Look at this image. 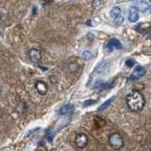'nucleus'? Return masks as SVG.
<instances>
[{
	"label": "nucleus",
	"mask_w": 151,
	"mask_h": 151,
	"mask_svg": "<svg viewBox=\"0 0 151 151\" xmlns=\"http://www.w3.org/2000/svg\"><path fill=\"white\" fill-rule=\"evenodd\" d=\"M127 105L129 109L133 112L141 111L145 105V99L144 96L139 91L133 90L129 93H127L126 97Z\"/></svg>",
	"instance_id": "1"
},
{
	"label": "nucleus",
	"mask_w": 151,
	"mask_h": 151,
	"mask_svg": "<svg viewBox=\"0 0 151 151\" xmlns=\"http://www.w3.org/2000/svg\"><path fill=\"white\" fill-rule=\"evenodd\" d=\"M108 142H109V145H110L111 147L114 150L121 149L125 145L123 137L119 133H117V132H113V133L110 134Z\"/></svg>",
	"instance_id": "2"
},
{
	"label": "nucleus",
	"mask_w": 151,
	"mask_h": 151,
	"mask_svg": "<svg viewBox=\"0 0 151 151\" xmlns=\"http://www.w3.org/2000/svg\"><path fill=\"white\" fill-rule=\"evenodd\" d=\"M75 143L78 148L86 147V145H88V136L85 133H82V132L78 133L75 137Z\"/></svg>",
	"instance_id": "3"
},
{
	"label": "nucleus",
	"mask_w": 151,
	"mask_h": 151,
	"mask_svg": "<svg viewBox=\"0 0 151 151\" xmlns=\"http://www.w3.org/2000/svg\"><path fill=\"white\" fill-rule=\"evenodd\" d=\"M28 59L32 63H39L42 59V52L37 48H31L28 51Z\"/></svg>",
	"instance_id": "4"
},
{
	"label": "nucleus",
	"mask_w": 151,
	"mask_h": 151,
	"mask_svg": "<svg viewBox=\"0 0 151 151\" xmlns=\"http://www.w3.org/2000/svg\"><path fill=\"white\" fill-rule=\"evenodd\" d=\"M145 73H146L145 68L142 67V66H137L133 72L131 73V75L129 76V78H127V80H129V81H132V80L139 79L142 77H144Z\"/></svg>",
	"instance_id": "5"
},
{
	"label": "nucleus",
	"mask_w": 151,
	"mask_h": 151,
	"mask_svg": "<svg viewBox=\"0 0 151 151\" xmlns=\"http://www.w3.org/2000/svg\"><path fill=\"white\" fill-rule=\"evenodd\" d=\"M35 88L37 90V92L41 96H45L46 94L47 91H48V86L45 81H42V80H37L35 83Z\"/></svg>",
	"instance_id": "6"
},
{
	"label": "nucleus",
	"mask_w": 151,
	"mask_h": 151,
	"mask_svg": "<svg viewBox=\"0 0 151 151\" xmlns=\"http://www.w3.org/2000/svg\"><path fill=\"white\" fill-rule=\"evenodd\" d=\"M106 48L109 51H112L113 49H121L122 44L117 39H111L106 45Z\"/></svg>",
	"instance_id": "7"
},
{
	"label": "nucleus",
	"mask_w": 151,
	"mask_h": 151,
	"mask_svg": "<svg viewBox=\"0 0 151 151\" xmlns=\"http://www.w3.org/2000/svg\"><path fill=\"white\" fill-rule=\"evenodd\" d=\"M139 19V12L138 9L135 7H131L129 12V20L131 23H136Z\"/></svg>",
	"instance_id": "8"
},
{
	"label": "nucleus",
	"mask_w": 151,
	"mask_h": 151,
	"mask_svg": "<svg viewBox=\"0 0 151 151\" xmlns=\"http://www.w3.org/2000/svg\"><path fill=\"white\" fill-rule=\"evenodd\" d=\"M74 111V106L72 104H67L63 107H61L59 110V114L60 115H66L69 113H72Z\"/></svg>",
	"instance_id": "9"
},
{
	"label": "nucleus",
	"mask_w": 151,
	"mask_h": 151,
	"mask_svg": "<svg viewBox=\"0 0 151 151\" xmlns=\"http://www.w3.org/2000/svg\"><path fill=\"white\" fill-rule=\"evenodd\" d=\"M110 14H111V17L113 19V18H115L117 16H119L122 14V9L120 7H113L111 9V12H110Z\"/></svg>",
	"instance_id": "10"
},
{
	"label": "nucleus",
	"mask_w": 151,
	"mask_h": 151,
	"mask_svg": "<svg viewBox=\"0 0 151 151\" xmlns=\"http://www.w3.org/2000/svg\"><path fill=\"white\" fill-rule=\"evenodd\" d=\"M114 100V97H111V98H110V99H108V100L106 101V102H104L102 105L98 108V111H104V110H106V109L111 105V102Z\"/></svg>",
	"instance_id": "11"
},
{
	"label": "nucleus",
	"mask_w": 151,
	"mask_h": 151,
	"mask_svg": "<svg viewBox=\"0 0 151 151\" xmlns=\"http://www.w3.org/2000/svg\"><path fill=\"white\" fill-rule=\"evenodd\" d=\"M112 20H113V23H114L116 26H121L123 24V22H124V17H123V15L121 14V15L113 18Z\"/></svg>",
	"instance_id": "12"
},
{
	"label": "nucleus",
	"mask_w": 151,
	"mask_h": 151,
	"mask_svg": "<svg viewBox=\"0 0 151 151\" xmlns=\"http://www.w3.org/2000/svg\"><path fill=\"white\" fill-rule=\"evenodd\" d=\"M139 9H141L142 12H145L146 9H149V6H148L147 2H145V1H140L139 2Z\"/></svg>",
	"instance_id": "13"
},
{
	"label": "nucleus",
	"mask_w": 151,
	"mask_h": 151,
	"mask_svg": "<svg viewBox=\"0 0 151 151\" xmlns=\"http://www.w3.org/2000/svg\"><path fill=\"white\" fill-rule=\"evenodd\" d=\"M82 58L85 60H90V59L92 58V53L90 51H88V50H85L82 53Z\"/></svg>",
	"instance_id": "14"
},
{
	"label": "nucleus",
	"mask_w": 151,
	"mask_h": 151,
	"mask_svg": "<svg viewBox=\"0 0 151 151\" xmlns=\"http://www.w3.org/2000/svg\"><path fill=\"white\" fill-rule=\"evenodd\" d=\"M136 63V61L134 60H132V59H129V60H127L126 61V65L127 66V67H132V66H134Z\"/></svg>",
	"instance_id": "15"
},
{
	"label": "nucleus",
	"mask_w": 151,
	"mask_h": 151,
	"mask_svg": "<svg viewBox=\"0 0 151 151\" xmlns=\"http://www.w3.org/2000/svg\"><path fill=\"white\" fill-rule=\"evenodd\" d=\"M96 102V100H86L84 102V104H83V106L84 107H88V106H91V105H93V104H94Z\"/></svg>",
	"instance_id": "16"
},
{
	"label": "nucleus",
	"mask_w": 151,
	"mask_h": 151,
	"mask_svg": "<svg viewBox=\"0 0 151 151\" xmlns=\"http://www.w3.org/2000/svg\"><path fill=\"white\" fill-rule=\"evenodd\" d=\"M87 24H89L88 26H92V21L91 20H89V21H87Z\"/></svg>",
	"instance_id": "17"
},
{
	"label": "nucleus",
	"mask_w": 151,
	"mask_h": 151,
	"mask_svg": "<svg viewBox=\"0 0 151 151\" xmlns=\"http://www.w3.org/2000/svg\"><path fill=\"white\" fill-rule=\"evenodd\" d=\"M1 93H2V90H1V88H0V94H1Z\"/></svg>",
	"instance_id": "18"
},
{
	"label": "nucleus",
	"mask_w": 151,
	"mask_h": 151,
	"mask_svg": "<svg viewBox=\"0 0 151 151\" xmlns=\"http://www.w3.org/2000/svg\"><path fill=\"white\" fill-rule=\"evenodd\" d=\"M150 12H151V8H150Z\"/></svg>",
	"instance_id": "19"
},
{
	"label": "nucleus",
	"mask_w": 151,
	"mask_h": 151,
	"mask_svg": "<svg viewBox=\"0 0 151 151\" xmlns=\"http://www.w3.org/2000/svg\"><path fill=\"white\" fill-rule=\"evenodd\" d=\"M149 2H151V0H149Z\"/></svg>",
	"instance_id": "20"
},
{
	"label": "nucleus",
	"mask_w": 151,
	"mask_h": 151,
	"mask_svg": "<svg viewBox=\"0 0 151 151\" xmlns=\"http://www.w3.org/2000/svg\"><path fill=\"white\" fill-rule=\"evenodd\" d=\"M150 151H151V150H150Z\"/></svg>",
	"instance_id": "21"
}]
</instances>
